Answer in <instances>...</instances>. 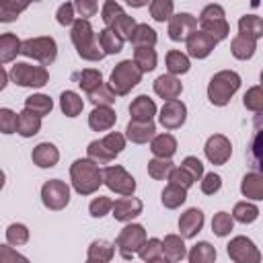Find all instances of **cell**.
<instances>
[{
  "instance_id": "obj_43",
  "label": "cell",
  "mask_w": 263,
  "mask_h": 263,
  "mask_svg": "<svg viewBox=\"0 0 263 263\" xmlns=\"http://www.w3.org/2000/svg\"><path fill=\"white\" fill-rule=\"evenodd\" d=\"M136 25H138V23H136V18L123 12L121 16H117V18L113 21V25H111L109 29H111L113 33H117V35H119V37L125 41V39H129V37H132V33H134Z\"/></svg>"
},
{
  "instance_id": "obj_19",
  "label": "cell",
  "mask_w": 263,
  "mask_h": 263,
  "mask_svg": "<svg viewBox=\"0 0 263 263\" xmlns=\"http://www.w3.org/2000/svg\"><path fill=\"white\" fill-rule=\"evenodd\" d=\"M156 136L154 121H129L125 127V138L132 144H148Z\"/></svg>"
},
{
  "instance_id": "obj_14",
  "label": "cell",
  "mask_w": 263,
  "mask_h": 263,
  "mask_svg": "<svg viewBox=\"0 0 263 263\" xmlns=\"http://www.w3.org/2000/svg\"><path fill=\"white\" fill-rule=\"evenodd\" d=\"M193 31H197V16L189 12L173 14L168 21V37L173 41H185Z\"/></svg>"
},
{
  "instance_id": "obj_35",
  "label": "cell",
  "mask_w": 263,
  "mask_h": 263,
  "mask_svg": "<svg viewBox=\"0 0 263 263\" xmlns=\"http://www.w3.org/2000/svg\"><path fill=\"white\" fill-rule=\"evenodd\" d=\"M216 255H218L216 249L208 240H201V242H197L189 249L187 259H189V263H214Z\"/></svg>"
},
{
  "instance_id": "obj_6",
  "label": "cell",
  "mask_w": 263,
  "mask_h": 263,
  "mask_svg": "<svg viewBox=\"0 0 263 263\" xmlns=\"http://www.w3.org/2000/svg\"><path fill=\"white\" fill-rule=\"evenodd\" d=\"M8 78L25 88H41L49 80V72L43 66H33L29 62H16L8 74Z\"/></svg>"
},
{
  "instance_id": "obj_8",
  "label": "cell",
  "mask_w": 263,
  "mask_h": 263,
  "mask_svg": "<svg viewBox=\"0 0 263 263\" xmlns=\"http://www.w3.org/2000/svg\"><path fill=\"white\" fill-rule=\"evenodd\" d=\"M103 173V185H107L113 193H119L123 197L134 195L136 191V179L121 166V164H111L101 168Z\"/></svg>"
},
{
  "instance_id": "obj_10",
  "label": "cell",
  "mask_w": 263,
  "mask_h": 263,
  "mask_svg": "<svg viewBox=\"0 0 263 263\" xmlns=\"http://www.w3.org/2000/svg\"><path fill=\"white\" fill-rule=\"evenodd\" d=\"M41 201L47 210L60 212L70 203V187L66 181L60 179H49L41 187Z\"/></svg>"
},
{
  "instance_id": "obj_23",
  "label": "cell",
  "mask_w": 263,
  "mask_h": 263,
  "mask_svg": "<svg viewBox=\"0 0 263 263\" xmlns=\"http://www.w3.org/2000/svg\"><path fill=\"white\" fill-rule=\"evenodd\" d=\"M150 150H152L154 158H166V160H171L173 154L177 152V140L171 134H156L150 140Z\"/></svg>"
},
{
  "instance_id": "obj_46",
  "label": "cell",
  "mask_w": 263,
  "mask_h": 263,
  "mask_svg": "<svg viewBox=\"0 0 263 263\" xmlns=\"http://www.w3.org/2000/svg\"><path fill=\"white\" fill-rule=\"evenodd\" d=\"M232 228H234V220L228 212H218L212 218V232L216 236H228Z\"/></svg>"
},
{
  "instance_id": "obj_31",
  "label": "cell",
  "mask_w": 263,
  "mask_h": 263,
  "mask_svg": "<svg viewBox=\"0 0 263 263\" xmlns=\"http://www.w3.org/2000/svg\"><path fill=\"white\" fill-rule=\"evenodd\" d=\"M60 109H62V113L66 117H78L82 113V109H84V101H82V97L78 92L64 90L60 95Z\"/></svg>"
},
{
  "instance_id": "obj_41",
  "label": "cell",
  "mask_w": 263,
  "mask_h": 263,
  "mask_svg": "<svg viewBox=\"0 0 263 263\" xmlns=\"http://www.w3.org/2000/svg\"><path fill=\"white\" fill-rule=\"evenodd\" d=\"M29 8V2H16V0H0V23H12L18 18L23 10Z\"/></svg>"
},
{
  "instance_id": "obj_58",
  "label": "cell",
  "mask_w": 263,
  "mask_h": 263,
  "mask_svg": "<svg viewBox=\"0 0 263 263\" xmlns=\"http://www.w3.org/2000/svg\"><path fill=\"white\" fill-rule=\"evenodd\" d=\"M168 183H171V185H177V187H181V189L187 191L195 181H193L181 166H175V168L171 171V175H168Z\"/></svg>"
},
{
  "instance_id": "obj_44",
  "label": "cell",
  "mask_w": 263,
  "mask_h": 263,
  "mask_svg": "<svg viewBox=\"0 0 263 263\" xmlns=\"http://www.w3.org/2000/svg\"><path fill=\"white\" fill-rule=\"evenodd\" d=\"M88 101L95 105V107H111L115 103V95L113 90L109 88V84H101L99 88H95L92 92H88Z\"/></svg>"
},
{
  "instance_id": "obj_42",
  "label": "cell",
  "mask_w": 263,
  "mask_h": 263,
  "mask_svg": "<svg viewBox=\"0 0 263 263\" xmlns=\"http://www.w3.org/2000/svg\"><path fill=\"white\" fill-rule=\"evenodd\" d=\"M173 10H175V4H173L171 0H152V2H150V16H152L156 23L171 21Z\"/></svg>"
},
{
  "instance_id": "obj_34",
  "label": "cell",
  "mask_w": 263,
  "mask_h": 263,
  "mask_svg": "<svg viewBox=\"0 0 263 263\" xmlns=\"http://www.w3.org/2000/svg\"><path fill=\"white\" fill-rule=\"evenodd\" d=\"M25 109L31 111V113H35L37 117H45V115L51 113V109H53V101H51L47 95L37 92V95H31V97L25 99Z\"/></svg>"
},
{
  "instance_id": "obj_21",
  "label": "cell",
  "mask_w": 263,
  "mask_h": 263,
  "mask_svg": "<svg viewBox=\"0 0 263 263\" xmlns=\"http://www.w3.org/2000/svg\"><path fill=\"white\" fill-rule=\"evenodd\" d=\"M129 115H132L129 121H152V117L156 115V103L148 95H140L132 101Z\"/></svg>"
},
{
  "instance_id": "obj_53",
  "label": "cell",
  "mask_w": 263,
  "mask_h": 263,
  "mask_svg": "<svg viewBox=\"0 0 263 263\" xmlns=\"http://www.w3.org/2000/svg\"><path fill=\"white\" fill-rule=\"evenodd\" d=\"M121 14H123V6H121L119 2H113V0H107V2L103 4V8H101V18H103V23H105L107 27H111L113 21H115L117 16H121Z\"/></svg>"
},
{
  "instance_id": "obj_54",
  "label": "cell",
  "mask_w": 263,
  "mask_h": 263,
  "mask_svg": "<svg viewBox=\"0 0 263 263\" xmlns=\"http://www.w3.org/2000/svg\"><path fill=\"white\" fill-rule=\"evenodd\" d=\"M181 168L193 179V181H199L203 177V164L197 156H185L183 162H181Z\"/></svg>"
},
{
  "instance_id": "obj_47",
  "label": "cell",
  "mask_w": 263,
  "mask_h": 263,
  "mask_svg": "<svg viewBox=\"0 0 263 263\" xmlns=\"http://www.w3.org/2000/svg\"><path fill=\"white\" fill-rule=\"evenodd\" d=\"M101 144H103L105 150L115 158V156L121 154L123 148H125V136L119 134V132H109L105 138H101Z\"/></svg>"
},
{
  "instance_id": "obj_18",
  "label": "cell",
  "mask_w": 263,
  "mask_h": 263,
  "mask_svg": "<svg viewBox=\"0 0 263 263\" xmlns=\"http://www.w3.org/2000/svg\"><path fill=\"white\" fill-rule=\"evenodd\" d=\"M154 92H156L160 99H164V103H166V101H175V99L181 97L183 84H181V80H179L177 76L162 74V76H158V78L154 80Z\"/></svg>"
},
{
  "instance_id": "obj_24",
  "label": "cell",
  "mask_w": 263,
  "mask_h": 263,
  "mask_svg": "<svg viewBox=\"0 0 263 263\" xmlns=\"http://www.w3.org/2000/svg\"><path fill=\"white\" fill-rule=\"evenodd\" d=\"M160 242H162V255L171 263H179L187 257V247L179 234H166L164 240H160Z\"/></svg>"
},
{
  "instance_id": "obj_61",
  "label": "cell",
  "mask_w": 263,
  "mask_h": 263,
  "mask_svg": "<svg viewBox=\"0 0 263 263\" xmlns=\"http://www.w3.org/2000/svg\"><path fill=\"white\" fill-rule=\"evenodd\" d=\"M6 84H8V74H6V70L0 66V90H4Z\"/></svg>"
},
{
  "instance_id": "obj_5",
  "label": "cell",
  "mask_w": 263,
  "mask_h": 263,
  "mask_svg": "<svg viewBox=\"0 0 263 263\" xmlns=\"http://www.w3.org/2000/svg\"><path fill=\"white\" fill-rule=\"evenodd\" d=\"M140 80H142V72L138 70V66L132 60H123L113 68L109 78V88L113 90L115 97H125Z\"/></svg>"
},
{
  "instance_id": "obj_13",
  "label": "cell",
  "mask_w": 263,
  "mask_h": 263,
  "mask_svg": "<svg viewBox=\"0 0 263 263\" xmlns=\"http://www.w3.org/2000/svg\"><path fill=\"white\" fill-rule=\"evenodd\" d=\"M203 152H205V158L212 164H226L230 154H232V144L226 136L214 134V136L208 138V142L203 146Z\"/></svg>"
},
{
  "instance_id": "obj_45",
  "label": "cell",
  "mask_w": 263,
  "mask_h": 263,
  "mask_svg": "<svg viewBox=\"0 0 263 263\" xmlns=\"http://www.w3.org/2000/svg\"><path fill=\"white\" fill-rule=\"evenodd\" d=\"M173 168H175V164L171 160H166V158H152L148 162V175L152 179H156V181L168 179V175H171Z\"/></svg>"
},
{
  "instance_id": "obj_38",
  "label": "cell",
  "mask_w": 263,
  "mask_h": 263,
  "mask_svg": "<svg viewBox=\"0 0 263 263\" xmlns=\"http://www.w3.org/2000/svg\"><path fill=\"white\" fill-rule=\"evenodd\" d=\"M129 41L136 45V47H154L156 45V41H158V35H156V31L152 29V27H148V25H136V29H134V33H132V37H129Z\"/></svg>"
},
{
  "instance_id": "obj_27",
  "label": "cell",
  "mask_w": 263,
  "mask_h": 263,
  "mask_svg": "<svg viewBox=\"0 0 263 263\" xmlns=\"http://www.w3.org/2000/svg\"><path fill=\"white\" fill-rule=\"evenodd\" d=\"M21 39L14 33H2L0 35V66L12 62L21 53Z\"/></svg>"
},
{
  "instance_id": "obj_16",
  "label": "cell",
  "mask_w": 263,
  "mask_h": 263,
  "mask_svg": "<svg viewBox=\"0 0 263 263\" xmlns=\"http://www.w3.org/2000/svg\"><path fill=\"white\" fill-rule=\"evenodd\" d=\"M185 43H187V53L191 55V58H195V60H203V58H208L212 51H214V47L218 45L210 35H205L203 31H193L187 39H185Z\"/></svg>"
},
{
  "instance_id": "obj_49",
  "label": "cell",
  "mask_w": 263,
  "mask_h": 263,
  "mask_svg": "<svg viewBox=\"0 0 263 263\" xmlns=\"http://www.w3.org/2000/svg\"><path fill=\"white\" fill-rule=\"evenodd\" d=\"M86 158L88 160H92L95 164H107V162H111L113 160V156L105 150V146L101 144V140H92L90 144H88V148H86Z\"/></svg>"
},
{
  "instance_id": "obj_51",
  "label": "cell",
  "mask_w": 263,
  "mask_h": 263,
  "mask_svg": "<svg viewBox=\"0 0 263 263\" xmlns=\"http://www.w3.org/2000/svg\"><path fill=\"white\" fill-rule=\"evenodd\" d=\"M242 103H245V107H247L249 111L261 113V111H263V90H261V86L257 84V86L249 88V90L245 92V97H242Z\"/></svg>"
},
{
  "instance_id": "obj_48",
  "label": "cell",
  "mask_w": 263,
  "mask_h": 263,
  "mask_svg": "<svg viewBox=\"0 0 263 263\" xmlns=\"http://www.w3.org/2000/svg\"><path fill=\"white\" fill-rule=\"evenodd\" d=\"M6 240H8V245H12V247L25 245V242L29 240V228H27L25 224H21V222L10 224V226L6 228Z\"/></svg>"
},
{
  "instance_id": "obj_29",
  "label": "cell",
  "mask_w": 263,
  "mask_h": 263,
  "mask_svg": "<svg viewBox=\"0 0 263 263\" xmlns=\"http://www.w3.org/2000/svg\"><path fill=\"white\" fill-rule=\"evenodd\" d=\"M238 35L249 39H261L263 37V21L257 14H245L238 18Z\"/></svg>"
},
{
  "instance_id": "obj_9",
  "label": "cell",
  "mask_w": 263,
  "mask_h": 263,
  "mask_svg": "<svg viewBox=\"0 0 263 263\" xmlns=\"http://www.w3.org/2000/svg\"><path fill=\"white\" fill-rule=\"evenodd\" d=\"M144 242H146V230H144V226L142 224H127L117 234L115 247L119 249V255L123 259H132L134 255H138V251L142 249Z\"/></svg>"
},
{
  "instance_id": "obj_2",
  "label": "cell",
  "mask_w": 263,
  "mask_h": 263,
  "mask_svg": "<svg viewBox=\"0 0 263 263\" xmlns=\"http://www.w3.org/2000/svg\"><path fill=\"white\" fill-rule=\"evenodd\" d=\"M70 181H72V187L76 189V193L90 195V193L99 191V187L103 185V173H101L99 164H95L92 160L78 158L70 166Z\"/></svg>"
},
{
  "instance_id": "obj_63",
  "label": "cell",
  "mask_w": 263,
  "mask_h": 263,
  "mask_svg": "<svg viewBox=\"0 0 263 263\" xmlns=\"http://www.w3.org/2000/svg\"><path fill=\"white\" fill-rule=\"evenodd\" d=\"M4 181H6V177H4V171L0 168V189L4 187Z\"/></svg>"
},
{
  "instance_id": "obj_59",
  "label": "cell",
  "mask_w": 263,
  "mask_h": 263,
  "mask_svg": "<svg viewBox=\"0 0 263 263\" xmlns=\"http://www.w3.org/2000/svg\"><path fill=\"white\" fill-rule=\"evenodd\" d=\"M0 263H31V261L18 251H14L12 247L0 245Z\"/></svg>"
},
{
  "instance_id": "obj_50",
  "label": "cell",
  "mask_w": 263,
  "mask_h": 263,
  "mask_svg": "<svg viewBox=\"0 0 263 263\" xmlns=\"http://www.w3.org/2000/svg\"><path fill=\"white\" fill-rule=\"evenodd\" d=\"M138 257L142 261H152V259L162 257V242H160V238H146V242L138 251Z\"/></svg>"
},
{
  "instance_id": "obj_55",
  "label": "cell",
  "mask_w": 263,
  "mask_h": 263,
  "mask_svg": "<svg viewBox=\"0 0 263 263\" xmlns=\"http://www.w3.org/2000/svg\"><path fill=\"white\" fill-rule=\"evenodd\" d=\"M199 181H201V183H199L201 193H205V195H214V193H218L220 187H222V177L216 175V173H208V175H203Z\"/></svg>"
},
{
  "instance_id": "obj_20",
  "label": "cell",
  "mask_w": 263,
  "mask_h": 263,
  "mask_svg": "<svg viewBox=\"0 0 263 263\" xmlns=\"http://www.w3.org/2000/svg\"><path fill=\"white\" fill-rule=\"evenodd\" d=\"M31 160L33 164H37L39 168H51L58 164L60 160V150L51 144V142H41L33 148L31 152Z\"/></svg>"
},
{
  "instance_id": "obj_30",
  "label": "cell",
  "mask_w": 263,
  "mask_h": 263,
  "mask_svg": "<svg viewBox=\"0 0 263 263\" xmlns=\"http://www.w3.org/2000/svg\"><path fill=\"white\" fill-rule=\"evenodd\" d=\"M97 41H99V47H101V51L105 55H113V53H119L123 49V39L117 33H113L109 27H105V29L99 31Z\"/></svg>"
},
{
  "instance_id": "obj_37",
  "label": "cell",
  "mask_w": 263,
  "mask_h": 263,
  "mask_svg": "<svg viewBox=\"0 0 263 263\" xmlns=\"http://www.w3.org/2000/svg\"><path fill=\"white\" fill-rule=\"evenodd\" d=\"M185 199H187V191L185 189H181V187H177V185H166L164 189H162V193H160V201H162V205L166 208V210H177V208H181L183 203H185Z\"/></svg>"
},
{
  "instance_id": "obj_3",
  "label": "cell",
  "mask_w": 263,
  "mask_h": 263,
  "mask_svg": "<svg viewBox=\"0 0 263 263\" xmlns=\"http://www.w3.org/2000/svg\"><path fill=\"white\" fill-rule=\"evenodd\" d=\"M240 88V76L234 70H220L210 78L208 99L216 107H224L230 103L234 92Z\"/></svg>"
},
{
  "instance_id": "obj_36",
  "label": "cell",
  "mask_w": 263,
  "mask_h": 263,
  "mask_svg": "<svg viewBox=\"0 0 263 263\" xmlns=\"http://www.w3.org/2000/svg\"><path fill=\"white\" fill-rule=\"evenodd\" d=\"M138 70L144 74V72H152L156 68V62H158V55L152 47H136L134 49V60H132Z\"/></svg>"
},
{
  "instance_id": "obj_11",
  "label": "cell",
  "mask_w": 263,
  "mask_h": 263,
  "mask_svg": "<svg viewBox=\"0 0 263 263\" xmlns=\"http://www.w3.org/2000/svg\"><path fill=\"white\" fill-rule=\"evenodd\" d=\"M230 259L234 263H261V253L255 242L247 236H234L226 247Z\"/></svg>"
},
{
  "instance_id": "obj_22",
  "label": "cell",
  "mask_w": 263,
  "mask_h": 263,
  "mask_svg": "<svg viewBox=\"0 0 263 263\" xmlns=\"http://www.w3.org/2000/svg\"><path fill=\"white\" fill-rule=\"evenodd\" d=\"M117 113L111 107H95L88 115V127L95 132H107L115 125Z\"/></svg>"
},
{
  "instance_id": "obj_52",
  "label": "cell",
  "mask_w": 263,
  "mask_h": 263,
  "mask_svg": "<svg viewBox=\"0 0 263 263\" xmlns=\"http://www.w3.org/2000/svg\"><path fill=\"white\" fill-rule=\"evenodd\" d=\"M111 208H113V199L111 197H105V195H99V197H95L90 201L88 212H90L92 218H103V216H107L111 212Z\"/></svg>"
},
{
  "instance_id": "obj_56",
  "label": "cell",
  "mask_w": 263,
  "mask_h": 263,
  "mask_svg": "<svg viewBox=\"0 0 263 263\" xmlns=\"http://www.w3.org/2000/svg\"><path fill=\"white\" fill-rule=\"evenodd\" d=\"M16 115L12 109L4 107L0 109V132L2 134H14L16 132Z\"/></svg>"
},
{
  "instance_id": "obj_39",
  "label": "cell",
  "mask_w": 263,
  "mask_h": 263,
  "mask_svg": "<svg viewBox=\"0 0 263 263\" xmlns=\"http://www.w3.org/2000/svg\"><path fill=\"white\" fill-rule=\"evenodd\" d=\"M113 255H115V245L109 240H103V238L92 240L88 245V253H86L88 259H101L105 263H109L113 259Z\"/></svg>"
},
{
  "instance_id": "obj_28",
  "label": "cell",
  "mask_w": 263,
  "mask_h": 263,
  "mask_svg": "<svg viewBox=\"0 0 263 263\" xmlns=\"http://www.w3.org/2000/svg\"><path fill=\"white\" fill-rule=\"evenodd\" d=\"M72 80L88 95V92H92L95 88H99L103 84V74L99 70H95V68H86V70L74 72L72 74Z\"/></svg>"
},
{
  "instance_id": "obj_25",
  "label": "cell",
  "mask_w": 263,
  "mask_h": 263,
  "mask_svg": "<svg viewBox=\"0 0 263 263\" xmlns=\"http://www.w3.org/2000/svg\"><path fill=\"white\" fill-rule=\"evenodd\" d=\"M41 129V117H37L35 113L23 109L16 115V134L23 138H33L35 134H39Z\"/></svg>"
},
{
  "instance_id": "obj_7",
  "label": "cell",
  "mask_w": 263,
  "mask_h": 263,
  "mask_svg": "<svg viewBox=\"0 0 263 263\" xmlns=\"http://www.w3.org/2000/svg\"><path fill=\"white\" fill-rule=\"evenodd\" d=\"M21 53L31 58V60H37L45 68V66L55 62L58 45H55L53 37H31V39H25L21 43Z\"/></svg>"
},
{
  "instance_id": "obj_62",
  "label": "cell",
  "mask_w": 263,
  "mask_h": 263,
  "mask_svg": "<svg viewBox=\"0 0 263 263\" xmlns=\"http://www.w3.org/2000/svg\"><path fill=\"white\" fill-rule=\"evenodd\" d=\"M146 263H171V261L164 259V257H158V259H152V261H146Z\"/></svg>"
},
{
  "instance_id": "obj_60",
  "label": "cell",
  "mask_w": 263,
  "mask_h": 263,
  "mask_svg": "<svg viewBox=\"0 0 263 263\" xmlns=\"http://www.w3.org/2000/svg\"><path fill=\"white\" fill-rule=\"evenodd\" d=\"M55 18H58V23H60L62 27H70V25L76 21V16H74V4H72V2H64V4L58 8Z\"/></svg>"
},
{
  "instance_id": "obj_33",
  "label": "cell",
  "mask_w": 263,
  "mask_h": 263,
  "mask_svg": "<svg viewBox=\"0 0 263 263\" xmlns=\"http://www.w3.org/2000/svg\"><path fill=\"white\" fill-rule=\"evenodd\" d=\"M255 49H257V41L255 39H249V37H242V35H236L232 41H230V51L236 60H251L255 55Z\"/></svg>"
},
{
  "instance_id": "obj_4",
  "label": "cell",
  "mask_w": 263,
  "mask_h": 263,
  "mask_svg": "<svg viewBox=\"0 0 263 263\" xmlns=\"http://www.w3.org/2000/svg\"><path fill=\"white\" fill-rule=\"evenodd\" d=\"M224 16L226 14H224V8L220 4H208V6H203V10L197 16V23L201 27L199 31H203L205 35H210L216 43L222 41V39H226L228 33H230V25H228V21Z\"/></svg>"
},
{
  "instance_id": "obj_15",
  "label": "cell",
  "mask_w": 263,
  "mask_h": 263,
  "mask_svg": "<svg viewBox=\"0 0 263 263\" xmlns=\"http://www.w3.org/2000/svg\"><path fill=\"white\" fill-rule=\"evenodd\" d=\"M144 210V203L129 195V197H119L113 201V208H111V216L117 220V222H132L134 218H138Z\"/></svg>"
},
{
  "instance_id": "obj_1",
  "label": "cell",
  "mask_w": 263,
  "mask_h": 263,
  "mask_svg": "<svg viewBox=\"0 0 263 263\" xmlns=\"http://www.w3.org/2000/svg\"><path fill=\"white\" fill-rule=\"evenodd\" d=\"M72 43L76 47V53L86 60V62H101L105 58V53L101 51L99 47V41H97V33L92 29V25L84 18H76L72 23Z\"/></svg>"
},
{
  "instance_id": "obj_32",
  "label": "cell",
  "mask_w": 263,
  "mask_h": 263,
  "mask_svg": "<svg viewBox=\"0 0 263 263\" xmlns=\"http://www.w3.org/2000/svg\"><path fill=\"white\" fill-rule=\"evenodd\" d=\"M191 68V62H189V55L179 51V49H171L166 53V70L171 76H179V74H187Z\"/></svg>"
},
{
  "instance_id": "obj_40",
  "label": "cell",
  "mask_w": 263,
  "mask_h": 263,
  "mask_svg": "<svg viewBox=\"0 0 263 263\" xmlns=\"http://www.w3.org/2000/svg\"><path fill=\"white\" fill-rule=\"evenodd\" d=\"M230 216H232V220H236L240 224H251L259 218V208L251 201H238Z\"/></svg>"
},
{
  "instance_id": "obj_57",
  "label": "cell",
  "mask_w": 263,
  "mask_h": 263,
  "mask_svg": "<svg viewBox=\"0 0 263 263\" xmlns=\"http://www.w3.org/2000/svg\"><path fill=\"white\" fill-rule=\"evenodd\" d=\"M74 4V12H78V18L88 21V16H95L99 10V4L95 0H76Z\"/></svg>"
},
{
  "instance_id": "obj_26",
  "label": "cell",
  "mask_w": 263,
  "mask_h": 263,
  "mask_svg": "<svg viewBox=\"0 0 263 263\" xmlns=\"http://www.w3.org/2000/svg\"><path fill=\"white\" fill-rule=\"evenodd\" d=\"M240 193L253 201H261L263 199V175L247 173L240 181Z\"/></svg>"
},
{
  "instance_id": "obj_17",
  "label": "cell",
  "mask_w": 263,
  "mask_h": 263,
  "mask_svg": "<svg viewBox=\"0 0 263 263\" xmlns=\"http://www.w3.org/2000/svg\"><path fill=\"white\" fill-rule=\"evenodd\" d=\"M203 228V212L199 208H189L179 218V236L181 238H193Z\"/></svg>"
},
{
  "instance_id": "obj_12",
  "label": "cell",
  "mask_w": 263,
  "mask_h": 263,
  "mask_svg": "<svg viewBox=\"0 0 263 263\" xmlns=\"http://www.w3.org/2000/svg\"><path fill=\"white\" fill-rule=\"evenodd\" d=\"M187 119V107L183 101L175 99V101H166L160 109V115H158V121L164 129H179Z\"/></svg>"
},
{
  "instance_id": "obj_64",
  "label": "cell",
  "mask_w": 263,
  "mask_h": 263,
  "mask_svg": "<svg viewBox=\"0 0 263 263\" xmlns=\"http://www.w3.org/2000/svg\"><path fill=\"white\" fill-rule=\"evenodd\" d=\"M86 263H105V261H101V259H88L86 257Z\"/></svg>"
}]
</instances>
